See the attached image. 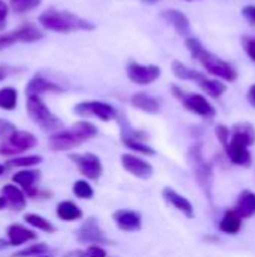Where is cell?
<instances>
[{
	"label": "cell",
	"mask_w": 255,
	"mask_h": 257,
	"mask_svg": "<svg viewBox=\"0 0 255 257\" xmlns=\"http://www.w3.org/2000/svg\"><path fill=\"white\" fill-rule=\"evenodd\" d=\"M185 47L188 48L189 54L192 59L201 63V66L213 77H218L224 81L233 83L237 80V71L234 69L233 65L221 59L219 56L210 53L209 50L204 48V45L197 39L195 36H189L185 39Z\"/></svg>",
	"instance_id": "obj_1"
},
{
	"label": "cell",
	"mask_w": 255,
	"mask_h": 257,
	"mask_svg": "<svg viewBox=\"0 0 255 257\" xmlns=\"http://www.w3.org/2000/svg\"><path fill=\"white\" fill-rule=\"evenodd\" d=\"M39 23L44 29L57 32V33H71V32H80V30L90 32L96 29V26L92 21L81 18L80 15H75L69 11L54 9V8L44 11L39 15Z\"/></svg>",
	"instance_id": "obj_2"
},
{
	"label": "cell",
	"mask_w": 255,
	"mask_h": 257,
	"mask_svg": "<svg viewBox=\"0 0 255 257\" xmlns=\"http://www.w3.org/2000/svg\"><path fill=\"white\" fill-rule=\"evenodd\" d=\"M233 131L234 133L228 145L225 146L227 154L234 164L248 167L251 166V154L248 151V146L255 142L254 126L251 123H236Z\"/></svg>",
	"instance_id": "obj_3"
},
{
	"label": "cell",
	"mask_w": 255,
	"mask_h": 257,
	"mask_svg": "<svg viewBox=\"0 0 255 257\" xmlns=\"http://www.w3.org/2000/svg\"><path fill=\"white\" fill-rule=\"evenodd\" d=\"M98 128L90 122H77L69 130H62L50 137V146L53 151H68L80 146L83 142L95 137Z\"/></svg>",
	"instance_id": "obj_4"
},
{
	"label": "cell",
	"mask_w": 255,
	"mask_h": 257,
	"mask_svg": "<svg viewBox=\"0 0 255 257\" xmlns=\"http://www.w3.org/2000/svg\"><path fill=\"white\" fill-rule=\"evenodd\" d=\"M26 108L29 117L44 131L59 133L63 128V122L51 113V110L45 105V102L39 96H27Z\"/></svg>",
	"instance_id": "obj_5"
},
{
	"label": "cell",
	"mask_w": 255,
	"mask_h": 257,
	"mask_svg": "<svg viewBox=\"0 0 255 257\" xmlns=\"http://www.w3.org/2000/svg\"><path fill=\"white\" fill-rule=\"evenodd\" d=\"M171 92L174 95V98H177L183 107L186 110H189L191 113L206 117V119H212L216 114L215 107L206 99V96L200 95V93H186L182 87L179 86H171Z\"/></svg>",
	"instance_id": "obj_6"
},
{
	"label": "cell",
	"mask_w": 255,
	"mask_h": 257,
	"mask_svg": "<svg viewBox=\"0 0 255 257\" xmlns=\"http://www.w3.org/2000/svg\"><path fill=\"white\" fill-rule=\"evenodd\" d=\"M38 143L36 137L32 133L27 131H15L9 139L3 140L0 143V155L9 157L15 154H21L27 149L35 148Z\"/></svg>",
	"instance_id": "obj_7"
},
{
	"label": "cell",
	"mask_w": 255,
	"mask_h": 257,
	"mask_svg": "<svg viewBox=\"0 0 255 257\" xmlns=\"http://www.w3.org/2000/svg\"><path fill=\"white\" fill-rule=\"evenodd\" d=\"M74 111L78 114V116H95L104 122H110L113 119L117 117V110L104 102V101H84V102H80L74 107Z\"/></svg>",
	"instance_id": "obj_8"
},
{
	"label": "cell",
	"mask_w": 255,
	"mask_h": 257,
	"mask_svg": "<svg viewBox=\"0 0 255 257\" xmlns=\"http://www.w3.org/2000/svg\"><path fill=\"white\" fill-rule=\"evenodd\" d=\"M128 78L140 86H147L161 77V68L156 65H141L138 62H129L126 66Z\"/></svg>",
	"instance_id": "obj_9"
},
{
	"label": "cell",
	"mask_w": 255,
	"mask_h": 257,
	"mask_svg": "<svg viewBox=\"0 0 255 257\" xmlns=\"http://www.w3.org/2000/svg\"><path fill=\"white\" fill-rule=\"evenodd\" d=\"M71 160L77 164L80 172L89 179H98L102 173V164L93 154H72Z\"/></svg>",
	"instance_id": "obj_10"
},
{
	"label": "cell",
	"mask_w": 255,
	"mask_h": 257,
	"mask_svg": "<svg viewBox=\"0 0 255 257\" xmlns=\"http://www.w3.org/2000/svg\"><path fill=\"white\" fill-rule=\"evenodd\" d=\"M161 18L167 24H170L176 30L177 35H180L183 38L191 36V23H189V18L183 12H180L177 9H165L161 12Z\"/></svg>",
	"instance_id": "obj_11"
},
{
	"label": "cell",
	"mask_w": 255,
	"mask_h": 257,
	"mask_svg": "<svg viewBox=\"0 0 255 257\" xmlns=\"http://www.w3.org/2000/svg\"><path fill=\"white\" fill-rule=\"evenodd\" d=\"M122 164L129 173H132L134 176H137L140 179H149L153 173V167L147 161H144L135 155H131V154L122 155Z\"/></svg>",
	"instance_id": "obj_12"
},
{
	"label": "cell",
	"mask_w": 255,
	"mask_h": 257,
	"mask_svg": "<svg viewBox=\"0 0 255 257\" xmlns=\"http://www.w3.org/2000/svg\"><path fill=\"white\" fill-rule=\"evenodd\" d=\"M78 241L84 242V244H93V245H99L102 242H107L102 230L99 229V226L96 224V221L93 218L87 220L81 229L78 230V235H77Z\"/></svg>",
	"instance_id": "obj_13"
},
{
	"label": "cell",
	"mask_w": 255,
	"mask_h": 257,
	"mask_svg": "<svg viewBox=\"0 0 255 257\" xmlns=\"http://www.w3.org/2000/svg\"><path fill=\"white\" fill-rule=\"evenodd\" d=\"M45 92H63V89L57 83H53L39 74L35 75L26 86L27 96H39L41 93H45Z\"/></svg>",
	"instance_id": "obj_14"
},
{
	"label": "cell",
	"mask_w": 255,
	"mask_h": 257,
	"mask_svg": "<svg viewBox=\"0 0 255 257\" xmlns=\"http://www.w3.org/2000/svg\"><path fill=\"white\" fill-rule=\"evenodd\" d=\"M114 221L117 227L125 232H134L141 227V217L134 211H117L114 214Z\"/></svg>",
	"instance_id": "obj_15"
},
{
	"label": "cell",
	"mask_w": 255,
	"mask_h": 257,
	"mask_svg": "<svg viewBox=\"0 0 255 257\" xmlns=\"http://www.w3.org/2000/svg\"><path fill=\"white\" fill-rule=\"evenodd\" d=\"M131 104H132L135 108H138V110H141V111H144V113H149V114H155V113H158L159 108H161L159 101H158L156 98L150 96L149 93H144V92L135 93V95L131 98Z\"/></svg>",
	"instance_id": "obj_16"
},
{
	"label": "cell",
	"mask_w": 255,
	"mask_h": 257,
	"mask_svg": "<svg viewBox=\"0 0 255 257\" xmlns=\"http://www.w3.org/2000/svg\"><path fill=\"white\" fill-rule=\"evenodd\" d=\"M6 233H8V241H9V244L14 245V247H18V245H23V244H26V242H29V241L36 239V235H35L32 230H29V229H26V227H23V226H20V224H12V226H9Z\"/></svg>",
	"instance_id": "obj_17"
},
{
	"label": "cell",
	"mask_w": 255,
	"mask_h": 257,
	"mask_svg": "<svg viewBox=\"0 0 255 257\" xmlns=\"http://www.w3.org/2000/svg\"><path fill=\"white\" fill-rule=\"evenodd\" d=\"M164 197L168 203H171L176 209H179L180 212H183L188 218L194 217V208L191 205V202L188 199H185L183 196L177 194L174 190L171 188H165L164 190Z\"/></svg>",
	"instance_id": "obj_18"
},
{
	"label": "cell",
	"mask_w": 255,
	"mask_h": 257,
	"mask_svg": "<svg viewBox=\"0 0 255 257\" xmlns=\"http://www.w3.org/2000/svg\"><path fill=\"white\" fill-rule=\"evenodd\" d=\"M2 197L5 199L6 205L14 209H23L26 206L24 193L15 185H5L2 188Z\"/></svg>",
	"instance_id": "obj_19"
},
{
	"label": "cell",
	"mask_w": 255,
	"mask_h": 257,
	"mask_svg": "<svg viewBox=\"0 0 255 257\" xmlns=\"http://www.w3.org/2000/svg\"><path fill=\"white\" fill-rule=\"evenodd\" d=\"M234 211L242 217V218H249L255 214V194L251 191H243L236 203Z\"/></svg>",
	"instance_id": "obj_20"
},
{
	"label": "cell",
	"mask_w": 255,
	"mask_h": 257,
	"mask_svg": "<svg viewBox=\"0 0 255 257\" xmlns=\"http://www.w3.org/2000/svg\"><path fill=\"white\" fill-rule=\"evenodd\" d=\"M197 84L212 98H221L225 93V90H227V84L225 83H222L219 80H215V78H209L206 75H203L197 81Z\"/></svg>",
	"instance_id": "obj_21"
},
{
	"label": "cell",
	"mask_w": 255,
	"mask_h": 257,
	"mask_svg": "<svg viewBox=\"0 0 255 257\" xmlns=\"http://www.w3.org/2000/svg\"><path fill=\"white\" fill-rule=\"evenodd\" d=\"M171 71L173 74L179 78V80H186V81H194L197 83L204 74H201L200 71H195L189 66H186L185 63H182L180 60H173L171 62Z\"/></svg>",
	"instance_id": "obj_22"
},
{
	"label": "cell",
	"mask_w": 255,
	"mask_h": 257,
	"mask_svg": "<svg viewBox=\"0 0 255 257\" xmlns=\"http://www.w3.org/2000/svg\"><path fill=\"white\" fill-rule=\"evenodd\" d=\"M242 227V217L233 209V211H228L222 221L219 223V229L224 232V233H228V235H234L240 230Z\"/></svg>",
	"instance_id": "obj_23"
},
{
	"label": "cell",
	"mask_w": 255,
	"mask_h": 257,
	"mask_svg": "<svg viewBox=\"0 0 255 257\" xmlns=\"http://www.w3.org/2000/svg\"><path fill=\"white\" fill-rule=\"evenodd\" d=\"M57 217L63 221H75L83 217L81 209L72 202H62L57 206Z\"/></svg>",
	"instance_id": "obj_24"
},
{
	"label": "cell",
	"mask_w": 255,
	"mask_h": 257,
	"mask_svg": "<svg viewBox=\"0 0 255 257\" xmlns=\"http://www.w3.org/2000/svg\"><path fill=\"white\" fill-rule=\"evenodd\" d=\"M38 179H39V172L36 170H21L12 176V181L17 185H21L24 190H29V191L38 182Z\"/></svg>",
	"instance_id": "obj_25"
},
{
	"label": "cell",
	"mask_w": 255,
	"mask_h": 257,
	"mask_svg": "<svg viewBox=\"0 0 255 257\" xmlns=\"http://www.w3.org/2000/svg\"><path fill=\"white\" fill-rule=\"evenodd\" d=\"M24 221H26L27 224H30L32 227H36V229L44 230V232H47V233L56 232V227L51 224V221H48L47 218H44V217H41V215H38V214H26V215H24Z\"/></svg>",
	"instance_id": "obj_26"
},
{
	"label": "cell",
	"mask_w": 255,
	"mask_h": 257,
	"mask_svg": "<svg viewBox=\"0 0 255 257\" xmlns=\"http://www.w3.org/2000/svg\"><path fill=\"white\" fill-rule=\"evenodd\" d=\"M17 101H18V92L14 87L0 89V108L14 110L17 107Z\"/></svg>",
	"instance_id": "obj_27"
},
{
	"label": "cell",
	"mask_w": 255,
	"mask_h": 257,
	"mask_svg": "<svg viewBox=\"0 0 255 257\" xmlns=\"http://www.w3.org/2000/svg\"><path fill=\"white\" fill-rule=\"evenodd\" d=\"M20 42H36L44 38V33L35 26H23L17 29Z\"/></svg>",
	"instance_id": "obj_28"
},
{
	"label": "cell",
	"mask_w": 255,
	"mask_h": 257,
	"mask_svg": "<svg viewBox=\"0 0 255 257\" xmlns=\"http://www.w3.org/2000/svg\"><path fill=\"white\" fill-rule=\"evenodd\" d=\"M122 140H123V145L128 146L132 151H137V152L144 154V155H155V151L150 146L144 145L141 140H137V139H132V137H122Z\"/></svg>",
	"instance_id": "obj_29"
},
{
	"label": "cell",
	"mask_w": 255,
	"mask_h": 257,
	"mask_svg": "<svg viewBox=\"0 0 255 257\" xmlns=\"http://www.w3.org/2000/svg\"><path fill=\"white\" fill-rule=\"evenodd\" d=\"M42 0H9L11 3V8L15 11V12H20V14H24V12H29L35 8H38L41 5Z\"/></svg>",
	"instance_id": "obj_30"
},
{
	"label": "cell",
	"mask_w": 255,
	"mask_h": 257,
	"mask_svg": "<svg viewBox=\"0 0 255 257\" xmlns=\"http://www.w3.org/2000/svg\"><path fill=\"white\" fill-rule=\"evenodd\" d=\"M47 251H48V247L45 244H35V245H29L27 248L15 253L14 257H41Z\"/></svg>",
	"instance_id": "obj_31"
},
{
	"label": "cell",
	"mask_w": 255,
	"mask_h": 257,
	"mask_svg": "<svg viewBox=\"0 0 255 257\" xmlns=\"http://www.w3.org/2000/svg\"><path fill=\"white\" fill-rule=\"evenodd\" d=\"M42 161L41 157L38 155H30V157H21V158H15V160H11L8 163L9 167H33L36 164H39Z\"/></svg>",
	"instance_id": "obj_32"
},
{
	"label": "cell",
	"mask_w": 255,
	"mask_h": 257,
	"mask_svg": "<svg viewBox=\"0 0 255 257\" xmlns=\"http://www.w3.org/2000/svg\"><path fill=\"white\" fill-rule=\"evenodd\" d=\"M74 194L80 199H92L93 188L86 181H77L74 184Z\"/></svg>",
	"instance_id": "obj_33"
},
{
	"label": "cell",
	"mask_w": 255,
	"mask_h": 257,
	"mask_svg": "<svg viewBox=\"0 0 255 257\" xmlns=\"http://www.w3.org/2000/svg\"><path fill=\"white\" fill-rule=\"evenodd\" d=\"M20 42V38H18V33L17 30L12 32V33H8V35H0V51L2 50H6L9 47H12L14 44Z\"/></svg>",
	"instance_id": "obj_34"
},
{
	"label": "cell",
	"mask_w": 255,
	"mask_h": 257,
	"mask_svg": "<svg viewBox=\"0 0 255 257\" xmlns=\"http://www.w3.org/2000/svg\"><path fill=\"white\" fill-rule=\"evenodd\" d=\"M15 131H17V128L11 122H8L5 119H0V140L9 139Z\"/></svg>",
	"instance_id": "obj_35"
},
{
	"label": "cell",
	"mask_w": 255,
	"mask_h": 257,
	"mask_svg": "<svg viewBox=\"0 0 255 257\" xmlns=\"http://www.w3.org/2000/svg\"><path fill=\"white\" fill-rule=\"evenodd\" d=\"M242 45H243V50L245 53L248 54V57L255 62V39L254 38H249V36H243L242 38Z\"/></svg>",
	"instance_id": "obj_36"
},
{
	"label": "cell",
	"mask_w": 255,
	"mask_h": 257,
	"mask_svg": "<svg viewBox=\"0 0 255 257\" xmlns=\"http://www.w3.org/2000/svg\"><path fill=\"white\" fill-rule=\"evenodd\" d=\"M216 137L219 139V142L224 146H227L228 142H230V130L225 125H218L216 126Z\"/></svg>",
	"instance_id": "obj_37"
},
{
	"label": "cell",
	"mask_w": 255,
	"mask_h": 257,
	"mask_svg": "<svg viewBox=\"0 0 255 257\" xmlns=\"http://www.w3.org/2000/svg\"><path fill=\"white\" fill-rule=\"evenodd\" d=\"M86 256L87 257H107V253L99 247V245H90L86 250Z\"/></svg>",
	"instance_id": "obj_38"
},
{
	"label": "cell",
	"mask_w": 255,
	"mask_h": 257,
	"mask_svg": "<svg viewBox=\"0 0 255 257\" xmlns=\"http://www.w3.org/2000/svg\"><path fill=\"white\" fill-rule=\"evenodd\" d=\"M242 14H243V17H245L248 21H251L252 24H255V6L254 5H248V6H245V8L242 9Z\"/></svg>",
	"instance_id": "obj_39"
},
{
	"label": "cell",
	"mask_w": 255,
	"mask_h": 257,
	"mask_svg": "<svg viewBox=\"0 0 255 257\" xmlns=\"http://www.w3.org/2000/svg\"><path fill=\"white\" fill-rule=\"evenodd\" d=\"M6 17H8V5L3 0H0V27H3Z\"/></svg>",
	"instance_id": "obj_40"
},
{
	"label": "cell",
	"mask_w": 255,
	"mask_h": 257,
	"mask_svg": "<svg viewBox=\"0 0 255 257\" xmlns=\"http://www.w3.org/2000/svg\"><path fill=\"white\" fill-rule=\"evenodd\" d=\"M248 101L251 102V105L255 107V84H252L248 90Z\"/></svg>",
	"instance_id": "obj_41"
},
{
	"label": "cell",
	"mask_w": 255,
	"mask_h": 257,
	"mask_svg": "<svg viewBox=\"0 0 255 257\" xmlns=\"http://www.w3.org/2000/svg\"><path fill=\"white\" fill-rule=\"evenodd\" d=\"M11 244H9V241H6V239H0V250H5L6 247H9Z\"/></svg>",
	"instance_id": "obj_42"
},
{
	"label": "cell",
	"mask_w": 255,
	"mask_h": 257,
	"mask_svg": "<svg viewBox=\"0 0 255 257\" xmlns=\"http://www.w3.org/2000/svg\"><path fill=\"white\" fill-rule=\"evenodd\" d=\"M143 3H146V5H155V3H158L159 0H141Z\"/></svg>",
	"instance_id": "obj_43"
},
{
	"label": "cell",
	"mask_w": 255,
	"mask_h": 257,
	"mask_svg": "<svg viewBox=\"0 0 255 257\" xmlns=\"http://www.w3.org/2000/svg\"><path fill=\"white\" fill-rule=\"evenodd\" d=\"M6 206V202H5V199L3 197H0V209H3Z\"/></svg>",
	"instance_id": "obj_44"
},
{
	"label": "cell",
	"mask_w": 255,
	"mask_h": 257,
	"mask_svg": "<svg viewBox=\"0 0 255 257\" xmlns=\"http://www.w3.org/2000/svg\"><path fill=\"white\" fill-rule=\"evenodd\" d=\"M3 173H5V166H2V164H0V176H2Z\"/></svg>",
	"instance_id": "obj_45"
},
{
	"label": "cell",
	"mask_w": 255,
	"mask_h": 257,
	"mask_svg": "<svg viewBox=\"0 0 255 257\" xmlns=\"http://www.w3.org/2000/svg\"><path fill=\"white\" fill-rule=\"evenodd\" d=\"M2 78H3V74H2V72H0V80H2Z\"/></svg>",
	"instance_id": "obj_46"
},
{
	"label": "cell",
	"mask_w": 255,
	"mask_h": 257,
	"mask_svg": "<svg viewBox=\"0 0 255 257\" xmlns=\"http://www.w3.org/2000/svg\"><path fill=\"white\" fill-rule=\"evenodd\" d=\"M41 257H47V256H41Z\"/></svg>",
	"instance_id": "obj_47"
},
{
	"label": "cell",
	"mask_w": 255,
	"mask_h": 257,
	"mask_svg": "<svg viewBox=\"0 0 255 257\" xmlns=\"http://www.w3.org/2000/svg\"><path fill=\"white\" fill-rule=\"evenodd\" d=\"M186 2H189V0H186Z\"/></svg>",
	"instance_id": "obj_48"
}]
</instances>
